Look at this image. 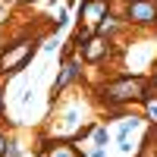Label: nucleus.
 <instances>
[{"instance_id": "nucleus-1", "label": "nucleus", "mask_w": 157, "mask_h": 157, "mask_svg": "<svg viewBox=\"0 0 157 157\" xmlns=\"http://www.w3.org/2000/svg\"><path fill=\"white\" fill-rule=\"evenodd\" d=\"M145 88H148V82L141 75H123L116 82H107L101 88V94H104V104L120 107V104H129V101H141Z\"/></svg>"}, {"instance_id": "nucleus-2", "label": "nucleus", "mask_w": 157, "mask_h": 157, "mask_svg": "<svg viewBox=\"0 0 157 157\" xmlns=\"http://www.w3.org/2000/svg\"><path fill=\"white\" fill-rule=\"evenodd\" d=\"M35 57V41H29V38H22V41L10 44L3 54H0V72L10 75V72H19L25 69V63H29Z\"/></svg>"}, {"instance_id": "nucleus-3", "label": "nucleus", "mask_w": 157, "mask_h": 157, "mask_svg": "<svg viewBox=\"0 0 157 157\" xmlns=\"http://www.w3.org/2000/svg\"><path fill=\"white\" fill-rule=\"evenodd\" d=\"M126 22H135V25H151V22H157V0H129V6H126Z\"/></svg>"}, {"instance_id": "nucleus-4", "label": "nucleus", "mask_w": 157, "mask_h": 157, "mask_svg": "<svg viewBox=\"0 0 157 157\" xmlns=\"http://www.w3.org/2000/svg\"><path fill=\"white\" fill-rule=\"evenodd\" d=\"M78 50H82V60H85V63H101L104 57L110 54V41H107V35H98V32H94Z\"/></svg>"}, {"instance_id": "nucleus-5", "label": "nucleus", "mask_w": 157, "mask_h": 157, "mask_svg": "<svg viewBox=\"0 0 157 157\" xmlns=\"http://www.w3.org/2000/svg\"><path fill=\"white\" fill-rule=\"evenodd\" d=\"M107 16V0H82V22L98 29V22Z\"/></svg>"}, {"instance_id": "nucleus-6", "label": "nucleus", "mask_w": 157, "mask_h": 157, "mask_svg": "<svg viewBox=\"0 0 157 157\" xmlns=\"http://www.w3.org/2000/svg\"><path fill=\"white\" fill-rule=\"evenodd\" d=\"M78 75H82V63H78V60H66V63H63V69H60V75H57V82H54V94L63 91L69 82H75Z\"/></svg>"}, {"instance_id": "nucleus-7", "label": "nucleus", "mask_w": 157, "mask_h": 157, "mask_svg": "<svg viewBox=\"0 0 157 157\" xmlns=\"http://www.w3.org/2000/svg\"><path fill=\"white\" fill-rule=\"evenodd\" d=\"M38 154L41 157H82L75 151V145H69V141H47V145H41Z\"/></svg>"}, {"instance_id": "nucleus-8", "label": "nucleus", "mask_w": 157, "mask_h": 157, "mask_svg": "<svg viewBox=\"0 0 157 157\" xmlns=\"http://www.w3.org/2000/svg\"><path fill=\"white\" fill-rule=\"evenodd\" d=\"M138 126H141V120H138V116H129V120L120 126V138H129V132H135Z\"/></svg>"}, {"instance_id": "nucleus-9", "label": "nucleus", "mask_w": 157, "mask_h": 157, "mask_svg": "<svg viewBox=\"0 0 157 157\" xmlns=\"http://www.w3.org/2000/svg\"><path fill=\"white\" fill-rule=\"evenodd\" d=\"M94 145H101V148L107 145V126H98L94 129Z\"/></svg>"}, {"instance_id": "nucleus-10", "label": "nucleus", "mask_w": 157, "mask_h": 157, "mask_svg": "<svg viewBox=\"0 0 157 157\" xmlns=\"http://www.w3.org/2000/svg\"><path fill=\"white\" fill-rule=\"evenodd\" d=\"M145 107H148V120L157 126V101H154V98H151V101H145Z\"/></svg>"}, {"instance_id": "nucleus-11", "label": "nucleus", "mask_w": 157, "mask_h": 157, "mask_svg": "<svg viewBox=\"0 0 157 157\" xmlns=\"http://www.w3.org/2000/svg\"><path fill=\"white\" fill-rule=\"evenodd\" d=\"M3 157H19V145H16V141H6V148H3Z\"/></svg>"}, {"instance_id": "nucleus-12", "label": "nucleus", "mask_w": 157, "mask_h": 157, "mask_svg": "<svg viewBox=\"0 0 157 157\" xmlns=\"http://www.w3.org/2000/svg\"><path fill=\"white\" fill-rule=\"evenodd\" d=\"M3 148H6V135L0 132V157H3Z\"/></svg>"}, {"instance_id": "nucleus-13", "label": "nucleus", "mask_w": 157, "mask_h": 157, "mask_svg": "<svg viewBox=\"0 0 157 157\" xmlns=\"http://www.w3.org/2000/svg\"><path fill=\"white\" fill-rule=\"evenodd\" d=\"M151 85H154V88H157V69H154V72H151Z\"/></svg>"}, {"instance_id": "nucleus-14", "label": "nucleus", "mask_w": 157, "mask_h": 157, "mask_svg": "<svg viewBox=\"0 0 157 157\" xmlns=\"http://www.w3.org/2000/svg\"><path fill=\"white\" fill-rule=\"evenodd\" d=\"M0 113H3V98H0Z\"/></svg>"}, {"instance_id": "nucleus-15", "label": "nucleus", "mask_w": 157, "mask_h": 157, "mask_svg": "<svg viewBox=\"0 0 157 157\" xmlns=\"http://www.w3.org/2000/svg\"><path fill=\"white\" fill-rule=\"evenodd\" d=\"M25 3H29V0H25Z\"/></svg>"}]
</instances>
